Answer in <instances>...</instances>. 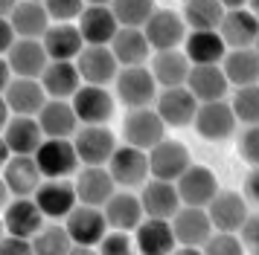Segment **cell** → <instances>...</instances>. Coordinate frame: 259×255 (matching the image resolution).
<instances>
[{
    "mask_svg": "<svg viewBox=\"0 0 259 255\" xmlns=\"http://www.w3.org/2000/svg\"><path fill=\"white\" fill-rule=\"evenodd\" d=\"M239 241L245 246V252L259 255V212L256 215H247V220L242 223V229H239Z\"/></svg>",
    "mask_w": 259,
    "mask_h": 255,
    "instance_id": "f6af8a7d",
    "label": "cell"
},
{
    "mask_svg": "<svg viewBox=\"0 0 259 255\" xmlns=\"http://www.w3.org/2000/svg\"><path fill=\"white\" fill-rule=\"evenodd\" d=\"M222 73L227 84L233 87H250L259 84V55L256 49H230L222 61Z\"/></svg>",
    "mask_w": 259,
    "mask_h": 255,
    "instance_id": "d590c367",
    "label": "cell"
},
{
    "mask_svg": "<svg viewBox=\"0 0 259 255\" xmlns=\"http://www.w3.org/2000/svg\"><path fill=\"white\" fill-rule=\"evenodd\" d=\"M239 154L250 168H259V125H250L239 137Z\"/></svg>",
    "mask_w": 259,
    "mask_h": 255,
    "instance_id": "ee69618b",
    "label": "cell"
},
{
    "mask_svg": "<svg viewBox=\"0 0 259 255\" xmlns=\"http://www.w3.org/2000/svg\"><path fill=\"white\" fill-rule=\"evenodd\" d=\"M0 255H35V252H32V243L29 241L3 235V241H0Z\"/></svg>",
    "mask_w": 259,
    "mask_h": 255,
    "instance_id": "bcb514c9",
    "label": "cell"
},
{
    "mask_svg": "<svg viewBox=\"0 0 259 255\" xmlns=\"http://www.w3.org/2000/svg\"><path fill=\"white\" fill-rule=\"evenodd\" d=\"M247 200L239 192H219L207 206V218H210L215 232H227V235H239L242 223L247 220Z\"/></svg>",
    "mask_w": 259,
    "mask_h": 255,
    "instance_id": "9a60e30c",
    "label": "cell"
},
{
    "mask_svg": "<svg viewBox=\"0 0 259 255\" xmlns=\"http://www.w3.org/2000/svg\"><path fill=\"white\" fill-rule=\"evenodd\" d=\"M73 64L79 70L82 84H94V87H108L119 73L117 58L108 46H84Z\"/></svg>",
    "mask_w": 259,
    "mask_h": 255,
    "instance_id": "4fadbf2b",
    "label": "cell"
},
{
    "mask_svg": "<svg viewBox=\"0 0 259 255\" xmlns=\"http://www.w3.org/2000/svg\"><path fill=\"white\" fill-rule=\"evenodd\" d=\"M99 255H137L134 241H131L125 232H108L105 238L99 241Z\"/></svg>",
    "mask_w": 259,
    "mask_h": 255,
    "instance_id": "7bdbcfd3",
    "label": "cell"
},
{
    "mask_svg": "<svg viewBox=\"0 0 259 255\" xmlns=\"http://www.w3.org/2000/svg\"><path fill=\"white\" fill-rule=\"evenodd\" d=\"M134 249L137 255H172L178 249L175 232L169 220L143 218V223L134 229Z\"/></svg>",
    "mask_w": 259,
    "mask_h": 255,
    "instance_id": "7402d4cb",
    "label": "cell"
},
{
    "mask_svg": "<svg viewBox=\"0 0 259 255\" xmlns=\"http://www.w3.org/2000/svg\"><path fill=\"white\" fill-rule=\"evenodd\" d=\"M140 206H143V218L172 220L178 212H181V197H178L175 183L149 180L140 192Z\"/></svg>",
    "mask_w": 259,
    "mask_h": 255,
    "instance_id": "d6986e66",
    "label": "cell"
},
{
    "mask_svg": "<svg viewBox=\"0 0 259 255\" xmlns=\"http://www.w3.org/2000/svg\"><path fill=\"white\" fill-rule=\"evenodd\" d=\"M157 116L163 119V125L172 128H184L189 122H195V113H198V102L195 96L187 90V87H172V90H163L157 96Z\"/></svg>",
    "mask_w": 259,
    "mask_h": 255,
    "instance_id": "d4e9b609",
    "label": "cell"
},
{
    "mask_svg": "<svg viewBox=\"0 0 259 255\" xmlns=\"http://www.w3.org/2000/svg\"><path fill=\"white\" fill-rule=\"evenodd\" d=\"M44 223H47V218L41 215L32 197H15L3 209V226H6V235H12V238L32 241L44 229Z\"/></svg>",
    "mask_w": 259,
    "mask_h": 255,
    "instance_id": "7c38bea8",
    "label": "cell"
},
{
    "mask_svg": "<svg viewBox=\"0 0 259 255\" xmlns=\"http://www.w3.org/2000/svg\"><path fill=\"white\" fill-rule=\"evenodd\" d=\"M172 255H204V252H201V249H195V246H178Z\"/></svg>",
    "mask_w": 259,
    "mask_h": 255,
    "instance_id": "11a10c76",
    "label": "cell"
},
{
    "mask_svg": "<svg viewBox=\"0 0 259 255\" xmlns=\"http://www.w3.org/2000/svg\"><path fill=\"white\" fill-rule=\"evenodd\" d=\"M3 142L12 157H35L44 142V134L32 116H12L3 128Z\"/></svg>",
    "mask_w": 259,
    "mask_h": 255,
    "instance_id": "603a6c76",
    "label": "cell"
},
{
    "mask_svg": "<svg viewBox=\"0 0 259 255\" xmlns=\"http://www.w3.org/2000/svg\"><path fill=\"white\" fill-rule=\"evenodd\" d=\"M32 252L35 255H67L73 249V241L61 223H44V229L32 238Z\"/></svg>",
    "mask_w": 259,
    "mask_h": 255,
    "instance_id": "f35d334b",
    "label": "cell"
},
{
    "mask_svg": "<svg viewBox=\"0 0 259 255\" xmlns=\"http://www.w3.org/2000/svg\"><path fill=\"white\" fill-rule=\"evenodd\" d=\"M247 12L256 18V23H259V0H253V3H247Z\"/></svg>",
    "mask_w": 259,
    "mask_h": 255,
    "instance_id": "6f0895ef",
    "label": "cell"
},
{
    "mask_svg": "<svg viewBox=\"0 0 259 255\" xmlns=\"http://www.w3.org/2000/svg\"><path fill=\"white\" fill-rule=\"evenodd\" d=\"M9 157H12V154H9V148H6V142H3V134H0V171L6 168V162H9Z\"/></svg>",
    "mask_w": 259,
    "mask_h": 255,
    "instance_id": "816d5d0a",
    "label": "cell"
},
{
    "mask_svg": "<svg viewBox=\"0 0 259 255\" xmlns=\"http://www.w3.org/2000/svg\"><path fill=\"white\" fill-rule=\"evenodd\" d=\"M108 49L114 52L119 67H146V58L152 55V46L143 29H117Z\"/></svg>",
    "mask_w": 259,
    "mask_h": 255,
    "instance_id": "e575fe53",
    "label": "cell"
},
{
    "mask_svg": "<svg viewBox=\"0 0 259 255\" xmlns=\"http://www.w3.org/2000/svg\"><path fill=\"white\" fill-rule=\"evenodd\" d=\"M169 226L175 232L178 246H195V249H201L212 235V223L207 218V209L181 206V212L169 220Z\"/></svg>",
    "mask_w": 259,
    "mask_h": 255,
    "instance_id": "ffe728a7",
    "label": "cell"
},
{
    "mask_svg": "<svg viewBox=\"0 0 259 255\" xmlns=\"http://www.w3.org/2000/svg\"><path fill=\"white\" fill-rule=\"evenodd\" d=\"M76 200L82 203V206H94V209H102L114 197V180H111V174L108 168H82L79 177H76Z\"/></svg>",
    "mask_w": 259,
    "mask_h": 255,
    "instance_id": "83f0119b",
    "label": "cell"
},
{
    "mask_svg": "<svg viewBox=\"0 0 259 255\" xmlns=\"http://www.w3.org/2000/svg\"><path fill=\"white\" fill-rule=\"evenodd\" d=\"M219 35H222L227 52L230 49H253L259 35V23L247 12V3L239 6V9H224V18L219 23Z\"/></svg>",
    "mask_w": 259,
    "mask_h": 255,
    "instance_id": "5bb4252c",
    "label": "cell"
},
{
    "mask_svg": "<svg viewBox=\"0 0 259 255\" xmlns=\"http://www.w3.org/2000/svg\"><path fill=\"white\" fill-rule=\"evenodd\" d=\"M253 49H256V55H259V35H256V44H253Z\"/></svg>",
    "mask_w": 259,
    "mask_h": 255,
    "instance_id": "91938a15",
    "label": "cell"
},
{
    "mask_svg": "<svg viewBox=\"0 0 259 255\" xmlns=\"http://www.w3.org/2000/svg\"><path fill=\"white\" fill-rule=\"evenodd\" d=\"M67 255H99V252H96V249H91V246H73Z\"/></svg>",
    "mask_w": 259,
    "mask_h": 255,
    "instance_id": "9f6ffc18",
    "label": "cell"
},
{
    "mask_svg": "<svg viewBox=\"0 0 259 255\" xmlns=\"http://www.w3.org/2000/svg\"><path fill=\"white\" fill-rule=\"evenodd\" d=\"M41 87L50 99H59V102H67L76 96V90L82 87V79H79V70L73 61H50L44 76H41Z\"/></svg>",
    "mask_w": 259,
    "mask_h": 255,
    "instance_id": "4dcf8cb0",
    "label": "cell"
},
{
    "mask_svg": "<svg viewBox=\"0 0 259 255\" xmlns=\"http://www.w3.org/2000/svg\"><path fill=\"white\" fill-rule=\"evenodd\" d=\"M76 29L82 35L84 46H111L114 35H117V21L111 3H84L82 15L76 21Z\"/></svg>",
    "mask_w": 259,
    "mask_h": 255,
    "instance_id": "30bf717a",
    "label": "cell"
},
{
    "mask_svg": "<svg viewBox=\"0 0 259 255\" xmlns=\"http://www.w3.org/2000/svg\"><path fill=\"white\" fill-rule=\"evenodd\" d=\"M41 44H44V52L50 61H73L84 49V41L76 29V23H53L47 35L41 38Z\"/></svg>",
    "mask_w": 259,
    "mask_h": 255,
    "instance_id": "1f68e13d",
    "label": "cell"
},
{
    "mask_svg": "<svg viewBox=\"0 0 259 255\" xmlns=\"http://www.w3.org/2000/svg\"><path fill=\"white\" fill-rule=\"evenodd\" d=\"M242 197L259 206V168H250V174L245 177V195Z\"/></svg>",
    "mask_w": 259,
    "mask_h": 255,
    "instance_id": "c3c4849f",
    "label": "cell"
},
{
    "mask_svg": "<svg viewBox=\"0 0 259 255\" xmlns=\"http://www.w3.org/2000/svg\"><path fill=\"white\" fill-rule=\"evenodd\" d=\"M38 171L44 180H70V174L82 165L73 148V139H44L35 151Z\"/></svg>",
    "mask_w": 259,
    "mask_h": 255,
    "instance_id": "277c9868",
    "label": "cell"
},
{
    "mask_svg": "<svg viewBox=\"0 0 259 255\" xmlns=\"http://www.w3.org/2000/svg\"><path fill=\"white\" fill-rule=\"evenodd\" d=\"M73 148H76V157L84 168H105L108 160L117 151V137L105 125L99 128L79 125V131L73 134Z\"/></svg>",
    "mask_w": 259,
    "mask_h": 255,
    "instance_id": "7a4b0ae2",
    "label": "cell"
},
{
    "mask_svg": "<svg viewBox=\"0 0 259 255\" xmlns=\"http://www.w3.org/2000/svg\"><path fill=\"white\" fill-rule=\"evenodd\" d=\"M0 177H3V183H6L12 197H32L38 192V185L44 183L35 157H9Z\"/></svg>",
    "mask_w": 259,
    "mask_h": 255,
    "instance_id": "484cf974",
    "label": "cell"
},
{
    "mask_svg": "<svg viewBox=\"0 0 259 255\" xmlns=\"http://www.w3.org/2000/svg\"><path fill=\"white\" fill-rule=\"evenodd\" d=\"M152 0H117L111 3V12H114V21H117L119 29H143L149 18L154 15Z\"/></svg>",
    "mask_w": 259,
    "mask_h": 255,
    "instance_id": "74e56055",
    "label": "cell"
},
{
    "mask_svg": "<svg viewBox=\"0 0 259 255\" xmlns=\"http://www.w3.org/2000/svg\"><path fill=\"white\" fill-rule=\"evenodd\" d=\"M9 119H12V113H9V107H6V99L0 96V134H3V128H6Z\"/></svg>",
    "mask_w": 259,
    "mask_h": 255,
    "instance_id": "f907efd6",
    "label": "cell"
},
{
    "mask_svg": "<svg viewBox=\"0 0 259 255\" xmlns=\"http://www.w3.org/2000/svg\"><path fill=\"white\" fill-rule=\"evenodd\" d=\"M146 157H149V180H163V183H178V177L192 165L187 145L178 139H163Z\"/></svg>",
    "mask_w": 259,
    "mask_h": 255,
    "instance_id": "8992f818",
    "label": "cell"
},
{
    "mask_svg": "<svg viewBox=\"0 0 259 255\" xmlns=\"http://www.w3.org/2000/svg\"><path fill=\"white\" fill-rule=\"evenodd\" d=\"M3 235H6V226H3V218H0V241H3Z\"/></svg>",
    "mask_w": 259,
    "mask_h": 255,
    "instance_id": "680465c9",
    "label": "cell"
},
{
    "mask_svg": "<svg viewBox=\"0 0 259 255\" xmlns=\"http://www.w3.org/2000/svg\"><path fill=\"white\" fill-rule=\"evenodd\" d=\"M181 18H184L189 32H219L224 6L219 0H189V3H184Z\"/></svg>",
    "mask_w": 259,
    "mask_h": 255,
    "instance_id": "8d00e7d4",
    "label": "cell"
},
{
    "mask_svg": "<svg viewBox=\"0 0 259 255\" xmlns=\"http://www.w3.org/2000/svg\"><path fill=\"white\" fill-rule=\"evenodd\" d=\"M152 76L154 84L163 87V90H172V87H187L189 70L192 64L187 61V55L181 49H172V52H154L152 58Z\"/></svg>",
    "mask_w": 259,
    "mask_h": 255,
    "instance_id": "d6a6232c",
    "label": "cell"
},
{
    "mask_svg": "<svg viewBox=\"0 0 259 255\" xmlns=\"http://www.w3.org/2000/svg\"><path fill=\"white\" fill-rule=\"evenodd\" d=\"M122 139H125V145L149 154L154 145H160L166 139V125L154 107L128 110L125 119H122Z\"/></svg>",
    "mask_w": 259,
    "mask_h": 255,
    "instance_id": "6da1fadb",
    "label": "cell"
},
{
    "mask_svg": "<svg viewBox=\"0 0 259 255\" xmlns=\"http://www.w3.org/2000/svg\"><path fill=\"white\" fill-rule=\"evenodd\" d=\"M64 229L70 235L73 246H91V249H96L99 241L108 235V223H105L102 209L82 206V203H79V206L64 218Z\"/></svg>",
    "mask_w": 259,
    "mask_h": 255,
    "instance_id": "8fae6325",
    "label": "cell"
},
{
    "mask_svg": "<svg viewBox=\"0 0 259 255\" xmlns=\"http://www.w3.org/2000/svg\"><path fill=\"white\" fill-rule=\"evenodd\" d=\"M73 113L84 128H99L108 125L114 116V96L108 87H94V84H82L76 96L70 99Z\"/></svg>",
    "mask_w": 259,
    "mask_h": 255,
    "instance_id": "5b68a950",
    "label": "cell"
},
{
    "mask_svg": "<svg viewBox=\"0 0 259 255\" xmlns=\"http://www.w3.org/2000/svg\"><path fill=\"white\" fill-rule=\"evenodd\" d=\"M44 9H47L50 21H56V23H73V21H79L84 3H79V0H47V3H44Z\"/></svg>",
    "mask_w": 259,
    "mask_h": 255,
    "instance_id": "b9f144b4",
    "label": "cell"
},
{
    "mask_svg": "<svg viewBox=\"0 0 259 255\" xmlns=\"http://www.w3.org/2000/svg\"><path fill=\"white\" fill-rule=\"evenodd\" d=\"M6 64L12 70V79H41L44 70H47L50 58L44 52L41 41H24L18 38L12 44V49L6 52Z\"/></svg>",
    "mask_w": 259,
    "mask_h": 255,
    "instance_id": "ac0fdd59",
    "label": "cell"
},
{
    "mask_svg": "<svg viewBox=\"0 0 259 255\" xmlns=\"http://www.w3.org/2000/svg\"><path fill=\"white\" fill-rule=\"evenodd\" d=\"M35 206L41 209V215L50 220H61L67 218L73 209L79 206L76 200V188L70 180H44L38 185V192L32 195Z\"/></svg>",
    "mask_w": 259,
    "mask_h": 255,
    "instance_id": "2e32d148",
    "label": "cell"
},
{
    "mask_svg": "<svg viewBox=\"0 0 259 255\" xmlns=\"http://www.w3.org/2000/svg\"><path fill=\"white\" fill-rule=\"evenodd\" d=\"M102 215H105V223L114 232H125L137 229L143 223V206L140 197L131 195V192H114V197L102 206Z\"/></svg>",
    "mask_w": 259,
    "mask_h": 255,
    "instance_id": "f1b7e54d",
    "label": "cell"
},
{
    "mask_svg": "<svg viewBox=\"0 0 259 255\" xmlns=\"http://www.w3.org/2000/svg\"><path fill=\"white\" fill-rule=\"evenodd\" d=\"M178 197H181V206L189 209H207L212 203V197L219 195V180L207 165H189L187 171L178 177Z\"/></svg>",
    "mask_w": 259,
    "mask_h": 255,
    "instance_id": "9c48e42d",
    "label": "cell"
},
{
    "mask_svg": "<svg viewBox=\"0 0 259 255\" xmlns=\"http://www.w3.org/2000/svg\"><path fill=\"white\" fill-rule=\"evenodd\" d=\"M187 90L195 96L198 104H210V102H224L230 84L224 79L222 64L219 67H192L187 79Z\"/></svg>",
    "mask_w": 259,
    "mask_h": 255,
    "instance_id": "f546056e",
    "label": "cell"
},
{
    "mask_svg": "<svg viewBox=\"0 0 259 255\" xmlns=\"http://www.w3.org/2000/svg\"><path fill=\"white\" fill-rule=\"evenodd\" d=\"M230 110H233L236 122H245L247 128L259 125V84L236 87L233 102H230Z\"/></svg>",
    "mask_w": 259,
    "mask_h": 255,
    "instance_id": "ab89813d",
    "label": "cell"
},
{
    "mask_svg": "<svg viewBox=\"0 0 259 255\" xmlns=\"http://www.w3.org/2000/svg\"><path fill=\"white\" fill-rule=\"evenodd\" d=\"M105 168L114 185H122V188H143L149 183V157L146 151H137L131 145H117Z\"/></svg>",
    "mask_w": 259,
    "mask_h": 255,
    "instance_id": "52a82bcc",
    "label": "cell"
},
{
    "mask_svg": "<svg viewBox=\"0 0 259 255\" xmlns=\"http://www.w3.org/2000/svg\"><path fill=\"white\" fill-rule=\"evenodd\" d=\"M143 35L154 52H172L187 41V23L172 9H154L149 23L143 26Z\"/></svg>",
    "mask_w": 259,
    "mask_h": 255,
    "instance_id": "ba28073f",
    "label": "cell"
},
{
    "mask_svg": "<svg viewBox=\"0 0 259 255\" xmlns=\"http://www.w3.org/2000/svg\"><path fill=\"white\" fill-rule=\"evenodd\" d=\"M15 41L18 38H15V29H12V23H9V18H0V58H6V52L12 49Z\"/></svg>",
    "mask_w": 259,
    "mask_h": 255,
    "instance_id": "7dc6e473",
    "label": "cell"
},
{
    "mask_svg": "<svg viewBox=\"0 0 259 255\" xmlns=\"http://www.w3.org/2000/svg\"><path fill=\"white\" fill-rule=\"evenodd\" d=\"M204 255H245V246L239 241V235H227V232H212L210 241L201 246Z\"/></svg>",
    "mask_w": 259,
    "mask_h": 255,
    "instance_id": "60d3db41",
    "label": "cell"
},
{
    "mask_svg": "<svg viewBox=\"0 0 259 255\" xmlns=\"http://www.w3.org/2000/svg\"><path fill=\"white\" fill-rule=\"evenodd\" d=\"M6 107L12 116H32L35 119L41 113V107L47 104V93L41 87V81L35 79H12L9 87L3 90Z\"/></svg>",
    "mask_w": 259,
    "mask_h": 255,
    "instance_id": "44dd1931",
    "label": "cell"
},
{
    "mask_svg": "<svg viewBox=\"0 0 259 255\" xmlns=\"http://www.w3.org/2000/svg\"><path fill=\"white\" fill-rule=\"evenodd\" d=\"M195 131L201 139H210V142H224V139L233 137L236 131V116L230 110V102H210V104H198V113H195Z\"/></svg>",
    "mask_w": 259,
    "mask_h": 255,
    "instance_id": "e0dca14e",
    "label": "cell"
},
{
    "mask_svg": "<svg viewBox=\"0 0 259 255\" xmlns=\"http://www.w3.org/2000/svg\"><path fill=\"white\" fill-rule=\"evenodd\" d=\"M15 9V0H0V18H9Z\"/></svg>",
    "mask_w": 259,
    "mask_h": 255,
    "instance_id": "f5cc1de1",
    "label": "cell"
},
{
    "mask_svg": "<svg viewBox=\"0 0 259 255\" xmlns=\"http://www.w3.org/2000/svg\"><path fill=\"white\" fill-rule=\"evenodd\" d=\"M9 188H6V183H3V177H0V209H6V203H9Z\"/></svg>",
    "mask_w": 259,
    "mask_h": 255,
    "instance_id": "db71d44e",
    "label": "cell"
},
{
    "mask_svg": "<svg viewBox=\"0 0 259 255\" xmlns=\"http://www.w3.org/2000/svg\"><path fill=\"white\" fill-rule=\"evenodd\" d=\"M35 122L44 139H73V134L79 131V119L73 113V104L59 102V99H47L41 113L35 116Z\"/></svg>",
    "mask_w": 259,
    "mask_h": 255,
    "instance_id": "cb8c5ba5",
    "label": "cell"
},
{
    "mask_svg": "<svg viewBox=\"0 0 259 255\" xmlns=\"http://www.w3.org/2000/svg\"><path fill=\"white\" fill-rule=\"evenodd\" d=\"M9 81H12V70H9V64H6V58H0V96H3L6 87H9Z\"/></svg>",
    "mask_w": 259,
    "mask_h": 255,
    "instance_id": "681fc988",
    "label": "cell"
},
{
    "mask_svg": "<svg viewBox=\"0 0 259 255\" xmlns=\"http://www.w3.org/2000/svg\"><path fill=\"white\" fill-rule=\"evenodd\" d=\"M114 87H117V99L128 110H140L157 102V84L149 67H122L114 79Z\"/></svg>",
    "mask_w": 259,
    "mask_h": 255,
    "instance_id": "3957f363",
    "label": "cell"
},
{
    "mask_svg": "<svg viewBox=\"0 0 259 255\" xmlns=\"http://www.w3.org/2000/svg\"><path fill=\"white\" fill-rule=\"evenodd\" d=\"M184 55L192 67H219L227 55V46L219 32H187Z\"/></svg>",
    "mask_w": 259,
    "mask_h": 255,
    "instance_id": "836d02e7",
    "label": "cell"
},
{
    "mask_svg": "<svg viewBox=\"0 0 259 255\" xmlns=\"http://www.w3.org/2000/svg\"><path fill=\"white\" fill-rule=\"evenodd\" d=\"M9 23L15 29V38H24V41H41L50 29V15L44 9V3L38 0H21L15 3Z\"/></svg>",
    "mask_w": 259,
    "mask_h": 255,
    "instance_id": "4316f807",
    "label": "cell"
}]
</instances>
